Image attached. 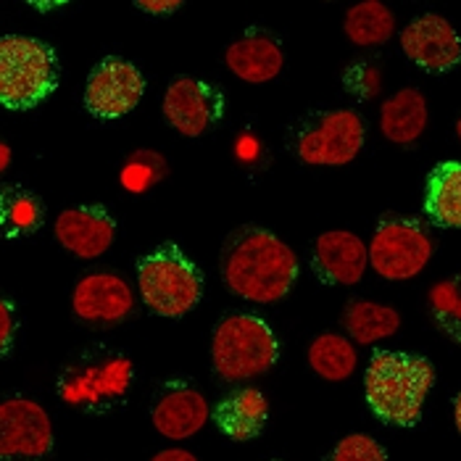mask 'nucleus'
<instances>
[{"instance_id": "19", "label": "nucleus", "mask_w": 461, "mask_h": 461, "mask_svg": "<svg viewBox=\"0 0 461 461\" xmlns=\"http://www.w3.org/2000/svg\"><path fill=\"white\" fill-rule=\"evenodd\" d=\"M427 119L429 111H427L425 95L414 87H403L380 108V132L385 135V140L395 145H411L422 138Z\"/></svg>"}, {"instance_id": "31", "label": "nucleus", "mask_w": 461, "mask_h": 461, "mask_svg": "<svg viewBox=\"0 0 461 461\" xmlns=\"http://www.w3.org/2000/svg\"><path fill=\"white\" fill-rule=\"evenodd\" d=\"M150 461H198L195 454L185 451V448H167V451H158Z\"/></svg>"}, {"instance_id": "13", "label": "nucleus", "mask_w": 461, "mask_h": 461, "mask_svg": "<svg viewBox=\"0 0 461 461\" xmlns=\"http://www.w3.org/2000/svg\"><path fill=\"white\" fill-rule=\"evenodd\" d=\"M71 309L77 320L87 324H116L132 314L135 295L122 277L95 272L77 283L71 293Z\"/></svg>"}, {"instance_id": "14", "label": "nucleus", "mask_w": 461, "mask_h": 461, "mask_svg": "<svg viewBox=\"0 0 461 461\" xmlns=\"http://www.w3.org/2000/svg\"><path fill=\"white\" fill-rule=\"evenodd\" d=\"M56 240L71 256L93 261L101 258L116 238V221L101 206H74L61 212L53 227Z\"/></svg>"}, {"instance_id": "11", "label": "nucleus", "mask_w": 461, "mask_h": 461, "mask_svg": "<svg viewBox=\"0 0 461 461\" xmlns=\"http://www.w3.org/2000/svg\"><path fill=\"white\" fill-rule=\"evenodd\" d=\"M164 116L185 138H201L224 116V95L212 82L198 77H177L164 93Z\"/></svg>"}, {"instance_id": "20", "label": "nucleus", "mask_w": 461, "mask_h": 461, "mask_svg": "<svg viewBox=\"0 0 461 461\" xmlns=\"http://www.w3.org/2000/svg\"><path fill=\"white\" fill-rule=\"evenodd\" d=\"M425 212L440 227L461 230V161L438 164L427 177Z\"/></svg>"}, {"instance_id": "24", "label": "nucleus", "mask_w": 461, "mask_h": 461, "mask_svg": "<svg viewBox=\"0 0 461 461\" xmlns=\"http://www.w3.org/2000/svg\"><path fill=\"white\" fill-rule=\"evenodd\" d=\"M45 209L42 201L35 193L24 190V187H3L0 195V221L8 238H19V235H32L35 230L42 227Z\"/></svg>"}, {"instance_id": "33", "label": "nucleus", "mask_w": 461, "mask_h": 461, "mask_svg": "<svg viewBox=\"0 0 461 461\" xmlns=\"http://www.w3.org/2000/svg\"><path fill=\"white\" fill-rule=\"evenodd\" d=\"M454 425L461 432V393L456 395V401H454Z\"/></svg>"}, {"instance_id": "2", "label": "nucleus", "mask_w": 461, "mask_h": 461, "mask_svg": "<svg viewBox=\"0 0 461 461\" xmlns=\"http://www.w3.org/2000/svg\"><path fill=\"white\" fill-rule=\"evenodd\" d=\"M435 385V366L420 354L377 351L364 372L369 409L385 425L414 427L422 420L427 395Z\"/></svg>"}, {"instance_id": "18", "label": "nucleus", "mask_w": 461, "mask_h": 461, "mask_svg": "<svg viewBox=\"0 0 461 461\" xmlns=\"http://www.w3.org/2000/svg\"><path fill=\"white\" fill-rule=\"evenodd\" d=\"M269 420V401L258 388H238L224 395L213 409L216 427L238 443H246L261 435Z\"/></svg>"}, {"instance_id": "23", "label": "nucleus", "mask_w": 461, "mask_h": 461, "mask_svg": "<svg viewBox=\"0 0 461 461\" xmlns=\"http://www.w3.org/2000/svg\"><path fill=\"white\" fill-rule=\"evenodd\" d=\"M343 30L346 37L358 48H377L385 45L395 32V16L385 3L364 0L346 11Z\"/></svg>"}, {"instance_id": "5", "label": "nucleus", "mask_w": 461, "mask_h": 461, "mask_svg": "<svg viewBox=\"0 0 461 461\" xmlns=\"http://www.w3.org/2000/svg\"><path fill=\"white\" fill-rule=\"evenodd\" d=\"M59 85V59L50 45L27 35L0 40V101L11 111L42 104Z\"/></svg>"}, {"instance_id": "17", "label": "nucleus", "mask_w": 461, "mask_h": 461, "mask_svg": "<svg viewBox=\"0 0 461 461\" xmlns=\"http://www.w3.org/2000/svg\"><path fill=\"white\" fill-rule=\"evenodd\" d=\"M224 64L249 85H267L283 71V45L267 32H246L224 50Z\"/></svg>"}, {"instance_id": "22", "label": "nucleus", "mask_w": 461, "mask_h": 461, "mask_svg": "<svg viewBox=\"0 0 461 461\" xmlns=\"http://www.w3.org/2000/svg\"><path fill=\"white\" fill-rule=\"evenodd\" d=\"M309 366L327 383H346L358 366L354 340L338 332H321L309 346Z\"/></svg>"}, {"instance_id": "16", "label": "nucleus", "mask_w": 461, "mask_h": 461, "mask_svg": "<svg viewBox=\"0 0 461 461\" xmlns=\"http://www.w3.org/2000/svg\"><path fill=\"white\" fill-rule=\"evenodd\" d=\"M153 427L169 438V440H187L198 435L209 422V401L203 393L175 383L158 395L153 411H150Z\"/></svg>"}, {"instance_id": "9", "label": "nucleus", "mask_w": 461, "mask_h": 461, "mask_svg": "<svg viewBox=\"0 0 461 461\" xmlns=\"http://www.w3.org/2000/svg\"><path fill=\"white\" fill-rule=\"evenodd\" d=\"M53 448L48 411L32 398H5L0 403V456L3 461H42Z\"/></svg>"}, {"instance_id": "29", "label": "nucleus", "mask_w": 461, "mask_h": 461, "mask_svg": "<svg viewBox=\"0 0 461 461\" xmlns=\"http://www.w3.org/2000/svg\"><path fill=\"white\" fill-rule=\"evenodd\" d=\"M14 332H16V320H14V303L8 298H3L0 303V354H11V343H14Z\"/></svg>"}, {"instance_id": "1", "label": "nucleus", "mask_w": 461, "mask_h": 461, "mask_svg": "<svg viewBox=\"0 0 461 461\" xmlns=\"http://www.w3.org/2000/svg\"><path fill=\"white\" fill-rule=\"evenodd\" d=\"M221 280L250 303H277L298 280V256L261 227H240L221 250Z\"/></svg>"}, {"instance_id": "3", "label": "nucleus", "mask_w": 461, "mask_h": 461, "mask_svg": "<svg viewBox=\"0 0 461 461\" xmlns=\"http://www.w3.org/2000/svg\"><path fill=\"white\" fill-rule=\"evenodd\" d=\"M280 358L275 330L256 314H230L213 327L212 364L224 383H246Z\"/></svg>"}, {"instance_id": "21", "label": "nucleus", "mask_w": 461, "mask_h": 461, "mask_svg": "<svg viewBox=\"0 0 461 461\" xmlns=\"http://www.w3.org/2000/svg\"><path fill=\"white\" fill-rule=\"evenodd\" d=\"M343 327L358 346H372L393 338L401 330V314L377 301H351L343 309Z\"/></svg>"}, {"instance_id": "10", "label": "nucleus", "mask_w": 461, "mask_h": 461, "mask_svg": "<svg viewBox=\"0 0 461 461\" xmlns=\"http://www.w3.org/2000/svg\"><path fill=\"white\" fill-rule=\"evenodd\" d=\"M145 93L142 71L119 56H108L90 71L85 85V108L95 119H122L140 104Z\"/></svg>"}, {"instance_id": "27", "label": "nucleus", "mask_w": 461, "mask_h": 461, "mask_svg": "<svg viewBox=\"0 0 461 461\" xmlns=\"http://www.w3.org/2000/svg\"><path fill=\"white\" fill-rule=\"evenodd\" d=\"M330 461H388V454L372 435L351 432L335 446V451L330 454Z\"/></svg>"}, {"instance_id": "6", "label": "nucleus", "mask_w": 461, "mask_h": 461, "mask_svg": "<svg viewBox=\"0 0 461 461\" xmlns=\"http://www.w3.org/2000/svg\"><path fill=\"white\" fill-rule=\"evenodd\" d=\"M135 377V366L124 354L87 351L69 364L59 377V395L77 409H108L119 403Z\"/></svg>"}, {"instance_id": "12", "label": "nucleus", "mask_w": 461, "mask_h": 461, "mask_svg": "<svg viewBox=\"0 0 461 461\" xmlns=\"http://www.w3.org/2000/svg\"><path fill=\"white\" fill-rule=\"evenodd\" d=\"M401 48L409 61L429 74H443L461 64V37L440 14H422L401 32Z\"/></svg>"}, {"instance_id": "28", "label": "nucleus", "mask_w": 461, "mask_h": 461, "mask_svg": "<svg viewBox=\"0 0 461 461\" xmlns=\"http://www.w3.org/2000/svg\"><path fill=\"white\" fill-rule=\"evenodd\" d=\"M346 87H348V93H354L356 98L369 101V98L380 95L383 74H380V69L375 64H358V67L348 69V74H346Z\"/></svg>"}, {"instance_id": "8", "label": "nucleus", "mask_w": 461, "mask_h": 461, "mask_svg": "<svg viewBox=\"0 0 461 461\" xmlns=\"http://www.w3.org/2000/svg\"><path fill=\"white\" fill-rule=\"evenodd\" d=\"M432 258V238L414 219L383 221L369 243V264L383 280L403 283L417 277Z\"/></svg>"}, {"instance_id": "30", "label": "nucleus", "mask_w": 461, "mask_h": 461, "mask_svg": "<svg viewBox=\"0 0 461 461\" xmlns=\"http://www.w3.org/2000/svg\"><path fill=\"white\" fill-rule=\"evenodd\" d=\"M135 8L150 14V16H169L182 8V0H138Z\"/></svg>"}, {"instance_id": "25", "label": "nucleus", "mask_w": 461, "mask_h": 461, "mask_svg": "<svg viewBox=\"0 0 461 461\" xmlns=\"http://www.w3.org/2000/svg\"><path fill=\"white\" fill-rule=\"evenodd\" d=\"M169 167H167V158L156 150H138L132 153L124 167H122V175H119V182L127 193H148L150 187H156L161 179L167 177Z\"/></svg>"}, {"instance_id": "34", "label": "nucleus", "mask_w": 461, "mask_h": 461, "mask_svg": "<svg viewBox=\"0 0 461 461\" xmlns=\"http://www.w3.org/2000/svg\"><path fill=\"white\" fill-rule=\"evenodd\" d=\"M456 135H459V140H461V116H459V122H456Z\"/></svg>"}, {"instance_id": "32", "label": "nucleus", "mask_w": 461, "mask_h": 461, "mask_svg": "<svg viewBox=\"0 0 461 461\" xmlns=\"http://www.w3.org/2000/svg\"><path fill=\"white\" fill-rule=\"evenodd\" d=\"M8 167H11V145L0 142V172H8Z\"/></svg>"}, {"instance_id": "26", "label": "nucleus", "mask_w": 461, "mask_h": 461, "mask_svg": "<svg viewBox=\"0 0 461 461\" xmlns=\"http://www.w3.org/2000/svg\"><path fill=\"white\" fill-rule=\"evenodd\" d=\"M429 309L438 321L461 340V287L459 280L438 283L429 290Z\"/></svg>"}, {"instance_id": "15", "label": "nucleus", "mask_w": 461, "mask_h": 461, "mask_svg": "<svg viewBox=\"0 0 461 461\" xmlns=\"http://www.w3.org/2000/svg\"><path fill=\"white\" fill-rule=\"evenodd\" d=\"M312 264L321 283L351 287L369 267V246L348 230H330L317 238Z\"/></svg>"}, {"instance_id": "4", "label": "nucleus", "mask_w": 461, "mask_h": 461, "mask_svg": "<svg viewBox=\"0 0 461 461\" xmlns=\"http://www.w3.org/2000/svg\"><path fill=\"white\" fill-rule=\"evenodd\" d=\"M138 290L153 314L179 320L201 303L203 277L175 243H167L140 258Z\"/></svg>"}, {"instance_id": "7", "label": "nucleus", "mask_w": 461, "mask_h": 461, "mask_svg": "<svg viewBox=\"0 0 461 461\" xmlns=\"http://www.w3.org/2000/svg\"><path fill=\"white\" fill-rule=\"evenodd\" d=\"M366 142V124L354 108L312 116L295 135V153L306 167H346Z\"/></svg>"}]
</instances>
